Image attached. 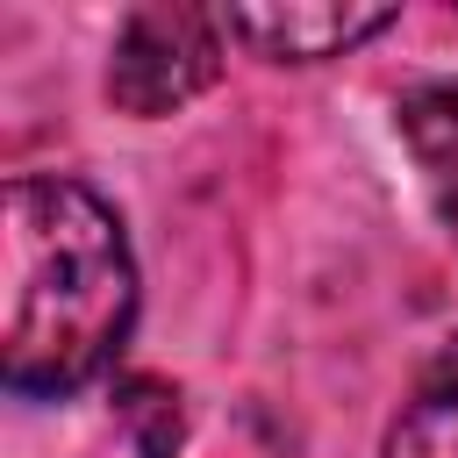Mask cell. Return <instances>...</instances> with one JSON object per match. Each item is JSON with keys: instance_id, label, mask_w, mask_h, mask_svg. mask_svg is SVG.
Returning <instances> with one entry per match:
<instances>
[{"instance_id": "cell-1", "label": "cell", "mask_w": 458, "mask_h": 458, "mask_svg": "<svg viewBox=\"0 0 458 458\" xmlns=\"http://www.w3.org/2000/svg\"><path fill=\"white\" fill-rule=\"evenodd\" d=\"M136 322L122 215L79 179H14L0 200V365L14 394H79Z\"/></svg>"}, {"instance_id": "cell-2", "label": "cell", "mask_w": 458, "mask_h": 458, "mask_svg": "<svg viewBox=\"0 0 458 458\" xmlns=\"http://www.w3.org/2000/svg\"><path fill=\"white\" fill-rule=\"evenodd\" d=\"M222 14L200 7H136L107 57V100L122 114H172L215 79Z\"/></svg>"}, {"instance_id": "cell-3", "label": "cell", "mask_w": 458, "mask_h": 458, "mask_svg": "<svg viewBox=\"0 0 458 458\" xmlns=\"http://www.w3.org/2000/svg\"><path fill=\"white\" fill-rule=\"evenodd\" d=\"M379 29H394V7H351V0H293V7H229L222 14V36L250 43L272 64H322Z\"/></svg>"}, {"instance_id": "cell-4", "label": "cell", "mask_w": 458, "mask_h": 458, "mask_svg": "<svg viewBox=\"0 0 458 458\" xmlns=\"http://www.w3.org/2000/svg\"><path fill=\"white\" fill-rule=\"evenodd\" d=\"M386 458H458V336H444L437 358L415 372L386 429Z\"/></svg>"}, {"instance_id": "cell-5", "label": "cell", "mask_w": 458, "mask_h": 458, "mask_svg": "<svg viewBox=\"0 0 458 458\" xmlns=\"http://www.w3.org/2000/svg\"><path fill=\"white\" fill-rule=\"evenodd\" d=\"M401 129L422 157L429 179H451L458 172V86H422L401 100Z\"/></svg>"}, {"instance_id": "cell-6", "label": "cell", "mask_w": 458, "mask_h": 458, "mask_svg": "<svg viewBox=\"0 0 458 458\" xmlns=\"http://www.w3.org/2000/svg\"><path fill=\"white\" fill-rule=\"evenodd\" d=\"M122 415H129L143 458H172V444H179V394H172V386L129 379V386H122Z\"/></svg>"}, {"instance_id": "cell-7", "label": "cell", "mask_w": 458, "mask_h": 458, "mask_svg": "<svg viewBox=\"0 0 458 458\" xmlns=\"http://www.w3.org/2000/svg\"><path fill=\"white\" fill-rule=\"evenodd\" d=\"M437 186V208H444V222H451V236H458V172L451 179H429Z\"/></svg>"}]
</instances>
